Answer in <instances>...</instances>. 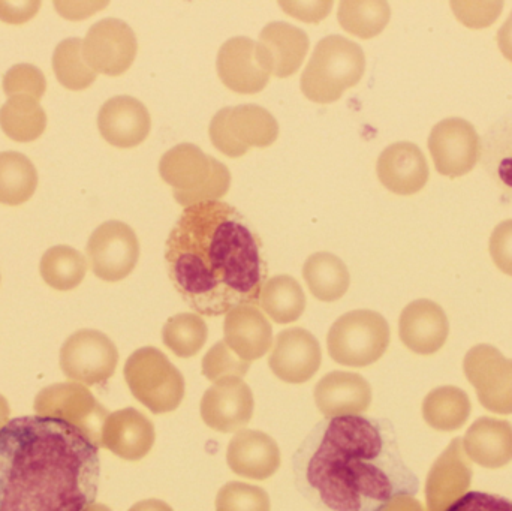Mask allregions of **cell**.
<instances>
[{
	"instance_id": "f35d334b",
	"label": "cell",
	"mask_w": 512,
	"mask_h": 511,
	"mask_svg": "<svg viewBox=\"0 0 512 511\" xmlns=\"http://www.w3.org/2000/svg\"><path fill=\"white\" fill-rule=\"evenodd\" d=\"M47 90V81L41 69L29 63L12 66L3 77V92L8 98L12 96H29L41 101Z\"/></svg>"
},
{
	"instance_id": "d4e9b609",
	"label": "cell",
	"mask_w": 512,
	"mask_h": 511,
	"mask_svg": "<svg viewBox=\"0 0 512 511\" xmlns=\"http://www.w3.org/2000/svg\"><path fill=\"white\" fill-rule=\"evenodd\" d=\"M466 455L484 468H501L512 461V426L507 420L481 417L463 440Z\"/></svg>"
},
{
	"instance_id": "5b68a950",
	"label": "cell",
	"mask_w": 512,
	"mask_h": 511,
	"mask_svg": "<svg viewBox=\"0 0 512 511\" xmlns=\"http://www.w3.org/2000/svg\"><path fill=\"white\" fill-rule=\"evenodd\" d=\"M159 174L173 188L177 203L185 207L218 201L231 185L227 165L191 143L168 150L159 162Z\"/></svg>"
},
{
	"instance_id": "7bdbcfd3",
	"label": "cell",
	"mask_w": 512,
	"mask_h": 511,
	"mask_svg": "<svg viewBox=\"0 0 512 511\" xmlns=\"http://www.w3.org/2000/svg\"><path fill=\"white\" fill-rule=\"evenodd\" d=\"M283 11L306 23H319L330 14L333 2H279Z\"/></svg>"
},
{
	"instance_id": "8d00e7d4",
	"label": "cell",
	"mask_w": 512,
	"mask_h": 511,
	"mask_svg": "<svg viewBox=\"0 0 512 511\" xmlns=\"http://www.w3.org/2000/svg\"><path fill=\"white\" fill-rule=\"evenodd\" d=\"M267 492L248 483H227L216 497V511H270Z\"/></svg>"
},
{
	"instance_id": "9c48e42d",
	"label": "cell",
	"mask_w": 512,
	"mask_h": 511,
	"mask_svg": "<svg viewBox=\"0 0 512 511\" xmlns=\"http://www.w3.org/2000/svg\"><path fill=\"white\" fill-rule=\"evenodd\" d=\"M119 363L114 342L98 330L84 329L66 339L60 350V368L69 380L95 386L110 380Z\"/></svg>"
},
{
	"instance_id": "e575fe53",
	"label": "cell",
	"mask_w": 512,
	"mask_h": 511,
	"mask_svg": "<svg viewBox=\"0 0 512 511\" xmlns=\"http://www.w3.org/2000/svg\"><path fill=\"white\" fill-rule=\"evenodd\" d=\"M209 338L206 321L197 314H179L171 317L162 329V341L177 357L197 356Z\"/></svg>"
},
{
	"instance_id": "74e56055",
	"label": "cell",
	"mask_w": 512,
	"mask_h": 511,
	"mask_svg": "<svg viewBox=\"0 0 512 511\" xmlns=\"http://www.w3.org/2000/svg\"><path fill=\"white\" fill-rule=\"evenodd\" d=\"M249 368L251 363L240 359L225 341L213 345L203 359V375L212 383L225 378H242L248 374Z\"/></svg>"
},
{
	"instance_id": "7c38bea8",
	"label": "cell",
	"mask_w": 512,
	"mask_h": 511,
	"mask_svg": "<svg viewBox=\"0 0 512 511\" xmlns=\"http://www.w3.org/2000/svg\"><path fill=\"white\" fill-rule=\"evenodd\" d=\"M134 30L117 18H105L90 27L83 41L84 59L96 74H125L137 56Z\"/></svg>"
},
{
	"instance_id": "4316f807",
	"label": "cell",
	"mask_w": 512,
	"mask_h": 511,
	"mask_svg": "<svg viewBox=\"0 0 512 511\" xmlns=\"http://www.w3.org/2000/svg\"><path fill=\"white\" fill-rule=\"evenodd\" d=\"M481 161L493 182L512 201V111L487 129L481 140Z\"/></svg>"
},
{
	"instance_id": "7dc6e473",
	"label": "cell",
	"mask_w": 512,
	"mask_h": 511,
	"mask_svg": "<svg viewBox=\"0 0 512 511\" xmlns=\"http://www.w3.org/2000/svg\"><path fill=\"white\" fill-rule=\"evenodd\" d=\"M129 511H173V509L161 500H144L132 506Z\"/></svg>"
},
{
	"instance_id": "52a82bcc",
	"label": "cell",
	"mask_w": 512,
	"mask_h": 511,
	"mask_svg": "<svg viewBox=\"0 0 512 511\" xmlns=\"http://www.w3.org/2000/svg\"><path fill=\"white\" fill-rule=\"evenodd\" d=\"M125 380L132 395L155 414L177 410L185 398L183 375L158 348L135 351L126 362Z\"/></svg>"
},
{
	"instance_id": "e0dca14e",
	"label": "cell",
	"mask_w": 512,
	"mask_h": 511,
	"mask_svg": "<svg viewBox=\"0 0 512 511\" xmlns=\"http://www.w3.org/2000/svg\"><path fill=\"white\" fill-rule=\"evenodd\" d=\"M450 323L438 303L420 299L409 303L399 320V335L412 353L430 356L438 353L448 339Z\"/></svg>"
},
{
	"instance_id": "ab89813d",
	"label": "cell",
	"mask_w": 512,
	"mask_h": 511,
	"mask_svg": "<svg viewBox=\"0 0 512 511\" xmlns=\"http://www.w3.org/2000/svg\"><path fill=\"white\" fill-rule=\"evenodd\" d=\"M454 14L460 23L471 29H483L492 26L502 9V2H451Z\"/></svg>"
},
{
	"instance_id": "f546056e",
	"label": "cell",
	"mask_w": 512,
	"mask_h": 511,
	"mask_svg": "<svg viewBox=\"0 0 512 511\" xmlns=\"http://www.w3.org/2000/svg\"><path fill=\"white\" fill-rule=\"evenodd\" d=\"M259 305L274 323L289 324L303 315L306 296L297 279L288 275L273 276L262 285Z\"/></svg>"
},
{
	"instance_id": "f6af8a7d",
	"label": "cell",
	"mask_w": 512,
	"mask_h": 511,
	"mask_svg": "<svg viewBox=\"0 0 512 511\" xmlns=\"http://www.w3.org/2000/svg\"><path fill=\"white\" fill-rule=\"evenodd\" d=\"M498 47L505 59L512 62V11L498 32Z\"/></svg>"
},
{
	"instance_id": "b9f144b4",
	"label": "cell",
	"mask_w": 512,
	"mask_h": 511,
	"mask_svg": "<svg viewBox=\"0 0 512 511\" xmlns=\"http://www.w3.org/2000/svg\"><path fill=\"white\" fill-rule=\"evenodd\" d=\"M445 511H512V501L487 492H466Z\"/></svg>"
},
{
	"instance_id": "1f68e13d",
	"label": "cell",
	"mask_w": 512,
	"mask_h": 511,
	"mask_svg": "<svg viewBox=\"0 0 512 511\" xmlns=\"http://www.w3.org/2000/svg\"><path fill=\"white\" fill-rule=\"evenodd\" d=\"M38 173L29 158L18 152L0 153V203L20 206L35 194Z\"/></svg>"
},
{
	"instance_id": "3957f363",
	"label": "cell",
	"mask_w": 512,
	"mask_h": 511,
	"mask_svg": "<svg viewBox=\"0 0 512 511\" xmlns=\"http://www.w3.org/2000/svg\"><path fill=\"white\" fill-rule=\"evenodd\" d=\"M99 446L68 420L24 416L0 429V511H89Z\"/></svg>"
},
{
	"instance_id": "9a60e30c",
	"label": "cell",
	"mask_w": 512,
	"mask_h": 511,
	"mask_svg": "<svg viewBox=\"0 0 512 511\" xmlns=\"http://www.w3.org/2000/svg\"><path fill=\"white\" fill-rule=\"evenodd\" d=\"M254 393L242 378H225L213 384L201 399V417L213 431H240L254 416Z\"/></svg>"
},
{
	"instance_id": "ba28073f",
	"label": "cell",
	"mask_w": 512,
	"mask_h": 511,
	"mask_svg": "<svg viewBox=\"0 0 512 511\" xmlns=\"http://www.w3.org/2000/svg\"><path fill=\"white\" fill-rule=\"evenodd\" d=\"M213 146L230 158L246 155L251 147H268L279 137L273 114L259 105L222 108L210 123Z\"/></svg>"
},
{
	"instance_id": "4dcf8cb0",
	"label": "cell",
	"mask_w": 512,
	"mask_h": 511,
	"mask_svg": "<svg viewBox=\"0 0 512 511\" xmlns=\"http://www.w3.org/2000/svg\"><path fill=\"white\" fill-rule=\"evenodd\" d=\"M0 126L11 140L29 143L44 134L47 114L35 99L12 96L0 108Z\"/></svg>"
},
{
	"instance_id": "484cf974",
	"label": "cell",
	"mask_w": 512,
	"mask_h": 511,
	"mask_svg": "<svg viewBox=\"0 0 512 511\" xmlns=\"http://www.w3.org/2000/svg\"><path fill=\"white\" fill-rule=\"evenodd\" d=\"M259 44L264 47L270 59L271 74L277 78H286L300 69L310 42L309 36L300 27L285 21H273L259 33Z\"/></svg>"
},
{
	"instance_id": "bcb514c9",
	"label": "cell",
	"mask_w": 512,
	"mask_h": 511,
	"mask_svg": "<svg viewBox=\"0 0 512 511\" xmlns=\"http://www.w3.org/2000/svg\"><path fill=\"white\" fill-rule=\"evenodd\" d=\"M379 511H424L420 501L415 500L411 495H400L391 500L384 509Z\"/></svg>"
},
{
	"instance_id": "2e32d148",
	"label": "cell",
	"mask_w": 512,
	"mask_h": 511,
	"mask_svg": "<svg viewBox=\"0 0 512 511\" xmlns=\"http://www.w3.org/2000/svg\"><path fill=\"white\" fill-rule=\"evenodd\" d=\"M321 362V347L315 336L301 327H294L277 335L268 365L279 380L303 384L312 380Z\"/></svg>"
},
{
	"instance_id": "f1b7e54d",
	"label": "cell",
	"mask_w": 512,
	"mask_h": 511,
	"mask_svg": "<svg viewBox=\"0 0 512 511\" xmlns=\"http://www.w3.org/2000/svg\"><path fill=\"white\" fill-rule=\"evenodd\" d=\"M471 411V399L459 387H438L423 402L424 420L436 431H457L468 422Z\"/></svg>"
},
{
	"instance_id": "44dd1931",
	"label": "cell",
	"mask_w": 512,
	"mask_h": 511,
	"mask_svg": "<svg viewBox=\"0 0 512 511\" xmlns=\"http://www.w3.org/2000/svg\"><path fill=\"white\" fill-rule=\"evenodd\" d=\"M376 171L382 185L397 195L417 194L429 180L426 156L409 141L388 146L379 156Z\"/></svg>"
},
{
	"instance_id": "603a6c76",
	"label": "cell",
	"mask_w": 512,
	"mask_h": 511,
	"mask_svg": "<svg viewBox=\"0 0 512 511\" xmlns=\"http://www.w3.org/2000/svg\"><path fill=\"white\" fill-rule=\"evenodd\" d=\"M227 462L228 467L237 476L251 480H267L279 470V446L264 432L243 429L230 441Z\"/></svg>"
},
{
	"instance_id": "7402d4cb",
	"label": "cell",
	"mask_w": 512,
	"mask_h": 511,
	"mask_svg": "<svg viewBox=\"0 0 512 511\" xmlns=\"http://www.w3.org/2000/svg\"><path fill=\"white\" fill-rule=\"evenodd\" d=\"M155 426L135 408L110 414L102 426L101 446L125 461H140L155 444Z\"/></svg>"
},
{
	"instance_id": "60d3db41",
	"label": "cell",
	"mask_w": 512,
	"mask_h": 511,
	"mask_svg": "<svg viewBox=\"0 0 512 511\" xmlns=\"http://www.w3.org/2000/svg\"><path fill=\"white\" fill-rule=\"evenodd\" d=\"M489 251L496 267L505 275L512 276V219L501 222L493 230Z\"/></svg>"
},
{
	"instance_id": "277c9868",
	"label": "cell",
	"mask_w": 512,
	"mask_h": 511,
	"mask_svg": "<svg viewBox=\"0 0 512 511\" xmlns=\"http://www.w3.org/2000/svg\"><path fill=\"white\" fill-rule=\"evenodd\" d=\"M364 71L366 57L360 45L340 35L325 36L301 75V92L316 104H331L357 86Z\"/></svg>"
},
{
	"instance_id": "8992f818",
	"label": "cell",
	"mask_w": 512,
	"mask_h": 511,
	"mask_svg": "<svg viewBox=\"0 0 512 511\" xmlns=\"http://www.w3.org/2000/svg\"><path fill=\"white\" fill-rule=\"evenodd\" d=\"M390 345V326L381 314L357 309L342 315L327 336L328 354L334 362L364 368L378 362Z\"/></svg>"
},
{
	"instance_id": "d590c367",
	"label": "cell",
	"mask_w": 512,
	"mask_h": 511,
	"mask_svg": "<svg viewBox=\"0 0 512 511\" xmlns=\"http://www.w3.org/2000/svg\"><path fill=\"white\" fill-rule=\"evenodd\" d=\"M53 69L57 80L69 90H84L96 80V72L87 65L83 39L68 38L57 45L53 54Z\"/></svg>"
},
{
	"instance_id": "ffe728a7",
	"label": "cell",
	"mask_w": 512,
	"mask_h": 511,
	"mask_svg": "<svg viewBox=\"0 0 512 511\" xmlns=\"http://www.w3.org/2000/svg\"><path fill=\"white\" fill-rule=\"evenodd\" d=\"M313 396L327 419L361 416L372 404V387L361 375L336 371L319 380Z\"/></svg>"
},
{
	"instance_id": "ac0fdd59",
	"label": "cell",
	"mask_w": 512,
	"mask_h": 511,
	"mask_svg": "<svg viewBox=\"0 0 512 511\" xmlns=\"http://www.w3.org/2000/svg\"><path fill=\"white\" fill-rule=\"evenodd\" d=\"M472 468L466 456L463 440L451 441L448 449L427 477L426 497L429 511H445L466 494L471 485Z\"/></svg>"
},
{
	"instance_id": "30bf717a",
	"label": "cell",
	"mask_w": 512,
	"mask_h": 511,
	"mask_svg": "<svg viewBox=\"0 0 512 511\" xmlns=\"http://www.w3.org/2000/svg\"><path fill=\"white\" fill-rule=\"evenodd\" d=\"M463 371L486 410L512 414V360L493 345H475L463 360Z\"/></svg>"
},
{
	"instance_id": "83f0119b",
	"label": "cell",
	"mask_w": 512,
	"mask_h": 511,
	"mask_svg": "<svg viewBox=\"0 0 512 511\" xmlns=\"http://www.w3.org/2000/svg\"><path fill=\"white\" fill-rule=\"evenodd\" d=\"M303 278L310 293L321 302L342 299L351 284L348 267L330 252H316L307 258Z\"/></svg>"
},
{
	"instance_id": "ee69618b",
	"label": "cell",
	"mask_w": 512,
	"mask_h": 511,
	"mask_svg": "<svg viewBox=\"0 0 512 511\" xmlns=\"http://www.w3.org/2000/svg\"><path fill=\"white\" fill-rule=\"evenodd\" d=\"M41 2L27 0V2H3L0 0V20L9 24H23L38 14Z\"/></svg>"
},
{
	"instance_id": "d6a6232c",
	"label": "cell",
	"mask_w": 512,
	"mask_h": 511,
	"mask_svg": "<svg viewBox=\"0 0 512 511\" xmlns=\"http://www.w3.org/2000/svg\"><path fill=\"white\" fill-rule=\"evenodd\" d=\"M42 279L57 291H71L83 282L87 261L81 252L71 246H54L42 255Z\"/></svg>"
},
{
	"instance_id": "8fae6325",
	"label": "cell",
	"mask_w": 512,
	"mask_h": 511,
	"mask_svg": "<svg viewBox=\"0 0 512 511\" xmlns=\"http://www.w3.org/2000/svg\"><path fill=\"white\" fill-rule=\"evenodd\" d=\"M87 257L93 273L105 282L128 278L140 258L137 234L120 221L99 225L87 243Z\"/></svg>"
},
{
	"instance_id": "4fadbf2b",
	"label": "cell",
	"mask_w": 512,
	"mask_h": 511,
	"mask_svg": "<svg viewBox=\"0 0 512 511\" xmlns=\"http://www.w3.org/2000/svg\"><path fill=\"white\" fill-rule=\"evenodd\" d=\"M429 150L442 176L462 177L481 158V138L468 120L448 117L430 132Z\"/></svg>"
},
{
	"instance_id": "d6986e66",
	"label": "cell",
	"mask_w": 512,
	"mask_h": 511,
	"mask_svg": "<svg viewBox=\"0 0 512 511\" xmlns=\"http://www.w3.org/2000/svg\"><path fill=\"white\" fill-rule=\"evenodd\" d=\"M98 128L111 146L131 149L149 137L152 119L143 102L132 96H114L99 110Z\"/></svg>"
},
{
	"instance_id": "c3c4849f",
	"label": "cell",
	"mask_w": 512,
	"mask_h": 511,
	"mask_svg": "<svg viewBox=\"0 0 512 511\" xmlns=\"http://www.w3.org/2000/svg\"><path fill=\"white\" fill-rule=\"evenodd\" d=\"M9 422V407L8 402L3 396H0V429Z\"/></svg>"
},
{
	"instance_id": "6da1fadb",
	"label": "cell",
	"mask_w": 512,
	"mask_h": 511,
	"mask_svg": "<svg viewBox=\"0 0 512 511\" xmlns=\"http://www.w3.org/2000/svg\"><path fill=\"white\" fill-rule=\"evenodd\" d=\"M292 470L298 491L321 511H379L420 489L393 426L373 417L318 423L295 452Z\"/></svg>"
},
{
	"instance_id": "cb8c5ba5",
	"label": "cell",
	"mask_w": 512,
	"mask_h": 511,
	"mask_svg": "<svg viewBox=\"0 0 512 511\" xmlns=\"http://www.w3.org/2000/svg\"><path fill=\"white\" fill-rule=\"evenodd\" d=\"M224 341L245 362L261 359L273 345V329L254 305L231 309L225 317Z\"/></svg>"
},
{
	"instance_id": "7a4b0ae2",
	"label": "cell",
	"mask_w": 512,
	"mask_h": 511,
	"mask_svg": "<svg viewBox=\"0 0 512 511\" xmlns=\"http://www.w3.org/2000/svg\"><path fill=\"white\" fill-rule=\"evenodd\" d=\"M261 240L236 207H186L165 245L168 275L182 299L206 317L259 303L265 282Z\"/></svg>"
},
{
	"instance_id": "5bb4252c",
	"label": "cell",
	"mask_w": 512,
	"mask_h": 511,
	"mask_svg": "<svg viewBox=\"0 0 512 511\" xmlns=\"http://www.w3.org/2000/svg\"><path fill=\"white\" fill-rule=\"evenodd\" d=\"M216 68L222 83L242 95L264 90L271 75V63L264 47L246 36H236L222 45Z\"/></svg>"
},
{
	"instance_id": "836d02e7",
	"label": "cell",
	"mask_w": 512,
	"mask_h": 511,
	"mask_svg": "<svg viewBox=\"0 0 512 511\" xmlns=\"http://www.w3.org/2000/svg\"><path fill=\"white\" fill-rule=\"evenodd\" d=\"M390 17V5L382 0H372V2L343 0L337 12L340 26L351 35L363 39L378 36L387 26Z\"/></svg>"
}]
</instances>
